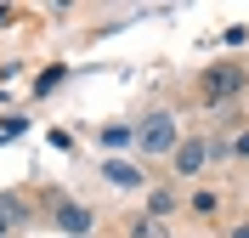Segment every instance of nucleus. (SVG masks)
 <instances>
[{
  "label": "nucleus",
  "instance_id": "6",
  "mask_svg": "<svg viewBox=\"0 0 249 238\" xmlns=\"http://www.w3.org/2000/svg\"><path fill=\"white\" fill-rule=\"evenodd\" d=\"M17 221H23V204H12V199H0V238L12 233Z\"/></svg>",
  "mask_w": 249,
  "mask_h": 238
},
{
  "label": "nucleus",
  "instance_id": "8",
  "mask_svg": "<svg viewBox=\"0 0 249 238\" xmlns=\"http://www.w3.org/2000/svg\"><path fill=\"white\" fill-rule=\"evenodd\" d=\"M170 210H176V199H170V193H164V187H159L153 199H147V216H159V221H164V216H170Z\"/></svg>",
  "mask_w": 249,
  "mask_h": 238
},
{
  "label": "nucleus",
  "instance_id": "3",
  "mask_svg": "<svg viewBox=\"0 0 249 238\" xmlns=\"http://www.w3.org/2000/svg\"><path fill=\"white\" fill-rule=\"evenodd\" d=\"M210 159H215V147L198 142V136H193V142H176V170H181V176H198Z\"/></svg>",
  "mask_w": 249,
  "mask_h": 238
},
{
  "label": "nucleus",
  "instance_id": "5",
  "mask_svg": "<svg viewBox=\"0 0 249 238\" xmlns=\"http://www.w3.org/2000/svg\"><path fill=\"white\" fill-rule=\"evenodd\" d=\"M57 221L68 227V233H85V227H91V216H85L79 204H62V210H57Z\"/></svg>",
  "mask_w": 249,
  "mask_h": 238
},
{
  "label": "nucleus",
  "instance_id": "10",
  "mask_svg": "<svg viewBox=\"0 0 249 238\" xmlns=\"http://www.w3.org/2000/svg\"><path fill=\"white\" fill-rule=\"evenodd\" d=\"M17 130H23V119H0V142H6V136H17Z\"/></svg>",
  "mask_w": 249,
  "mask_h": 238
},
{
  "label": "nucleus",
  "instance_id": "4",
  "mask_svg": "<svg viewBox=\"0 0 249 238\" xmlns=\"http://www.w3.org/2000/svg\"><path fill=\"white\" fill-rule=\"evenodd\" d=\"M130 238H170V221H159V216H136V221H130Z\"/></svg>",
  "mask_w": 249,
  "mask_h": 238
},
{
  "label": "nucleus",
  "instance_id": "12",
  "mask_svg": "<svg viewBox=\"0 0 249 238\" xmlns=\"http://www.w3.org/2000/svg\"><path fill=\"white\" fill-rule=\"evenodd\" d=\"M232 238H249V227H232Z\"/></svg>",
  "mask_w": 249,
  "mask_h": 238
},
{
  "label": "nucleus",
  "instance_id": "11",
  "mask_svg": "<svg viewBox=\"0 0 249 238\" xmlns=\"http://www.w3.org/2000/svg\"><path fill=\"white\" fill-rule=\"evenodd\" d=\"M232 153H238V159H249V130H244V136L232 142Z\"/></svg>",
  "mask_w": 249,
  "mask_h": 238
},
{
  "label": "nucleus",
  "instance_id": "2",
  "mask_svg": "<svg viewBox=\"0 0 249 238\" xmlns=\"http://www.w3.org/2000/svg\"><path fill=\"white\" fill-rule=\"evenodd\" d=\"M136 142H142V153H176V119L170 113H153V119L136 130Z\"/></svg>",
  "mask_w": 249,
  "mask_h": 238
},
{
  "label": "nucleus",
  "instance_id": "9",
  "mask_svg": "<svg viewBox=\"0 0 249 238\" xmlns=\"http://www.w3.org/2000/svg\"><path fill=\"white\" fill-rule=\"evenodd\" d=\"M102 176H108L113 187H136V170H130V165H108Z\"/></svg>",
  "mask_w": 249,
  "mask_h": 238
},
{
  "label": "nucleus",
  "instance_id": "1",
  "mask_svg": "<svg viewBox=\"0 0 249 238\" xmlns=\"http://www.w3.org/2000/svg\"><path fill=\"white\" fill-rule=\"evenodd\" d=\"M244 91V68L221 63V68H204V102H227V96Z\"/></svg>",
  "mask_w": 249,
  "mask_h": 238
},
{
  "label": "nucleus",
  "instance_id": "7",
  "mask_svg": "<svg viewBox=\"0 0 249 238\" xmlns=\"http://www.w3.org/2000/svg\"><path fill=\"white\" fill-rule=\"evenodd\" d=\"M187 204H193V216H215V210H221V199H215V193H193V199H187Z\"/></svg>",
  "mask_w": 249,
  "mask_h": 238
}]
</instances>
